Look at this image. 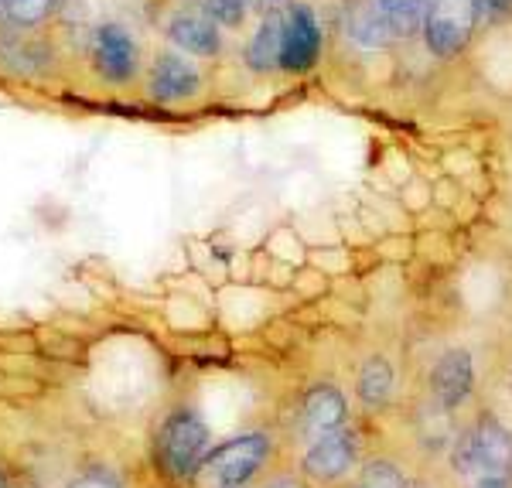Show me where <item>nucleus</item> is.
Returning <instances> with one entry per match:
<instances>
[{
    "label": "nucleus",
    "instance_id": "f257e3e1",
    "mask_svg": "<svg viewBox=\"0 0 512 488\" xmlns=\"http://www.w3.org/2000/svg\"><path fill=\"white\" fill-rule=\"evenodd\" d=\"M205 454H209V430L192 410H175L154 437V461L175 482L195 478Z\"/></svg>",
    "mask_w": 512,
    "mask_h": 488
},
{
    "label": "nucleus",
    "instance_id": "f03ea898",
    "mask_svg": "<svg viewBox=\"0 0 512 488\" xmlns=\"http://www.w3.org/2000/svg\"><path fill=\"white\" fill-rule=\"evenodd\" d=\"M267 454H270V437L263 434L233 437V441L219 444L216 451L205 454L195 478L202 488H243L260 471Z\"/></svg>",
    "mask_w": 512,
    "mask_h": 488
},
{
    "label": "nucleus",
    "instance_id": "7ed1b4c3",
    "mask_svg": "<svg viewBox=\"0 0 512 488\" xmlns=\"http://www.w3.org/2000/svg\"><path fill=\"white\" fill-rule=\"evenodd\" d=\"M482 14L478 0H427L424 41L437 59H454L468 48L475 21Z\"/></svg>",
    "mask_w": 512,
    "mask_h": 488
},
{
    "label": "nucleus",
    "instance_id": "20e7f679",
    "mask_svg": "<svg viewBox=\"0 0 512 488\" xmlns=\"http://www.w3.org/2000/svg\"><path fill=\"white\" fill-rule=\"evenodd\" d=\"M454 468L475 471L482 478H502L506 471H512V437L495 420H482L472 434L458 441Z\"/></svg>",
    "mask_w": 512,
    "mask_h": 488
},
{
    "label": "nucleus",
    "instance_id": "39448f33",
    "mask_svg": "<svg viewBox=\"0 0 512 488\" xmlns=\"http://www.w3.org/2000/svg\"><path fill=\"white\" fill-rule=\"evenodd\" d=\"M89 55H93L96 72L110 86H127L137 76V65H140L137 41L123 24H99Z\"/></svg>",
    "mask_w": 512,
    "mask_h": 488
},
{
    "label": "nucleus",
    "instance_id": "423d86ee",
    "mask_svg": "<svg viewBox=\"0 0 512 488\" xmlns=\"http://www.w3.org/2000/svg\"><path fill=\"white\" fill-rule=\"evenodd\" d=\"M321 52V28L315 11L304 4L284 7V52H280V69L291 76H304L318 62Z\"/></svg>",
    "mask_w": 512,
    "mask_h": 488
},
{
    "label": "nucleus",
    "instance_id": "0eeeda50",
    "mask_svg": "<svg viewBox=\"0 0 512 488\" xmlns=\"http://www.w3.org/2000/svg\"><path fill=\"white\" fill-rule=\"evenodd\" d=\"M198 69L185 55L164 52L158 62L151 65V76H147V93L158 103H181V99H192L198 93Z\"/></svg>",
    "mask_w": 512,
    "mask_h": 488
},
{
    "label": "nucleus",
    "instance_id": "6e6552de",
    "mask_svg": "<svg viewBox=\"0 0 512 488\" xmlns=\"http://www.w3.org/2000/svg\"><path fill=\"white\" fill-rule=\"evenodd\" d=\"M472 383H475V369H472V355L468 352L451 349L437 359L434 376H431V390L444 410L465 403L468 393H472Z\"/></svg>",
    "mask_w": 512,
    "mask_h": 488
},
{
    "label": "nucleus",
    "instance_id": "1a4fd4ad",
    "mask_svg": "<svg viewBox=\"0 0 512 488\" xmlns=\"http://www.w3.org/2000/svg\"><path fill=\"white\" fill-rule=\"evenodd\" d=\"M355 461V441L345 430H328L321 441H315V448L304 454V471L318 482H332V478L345 475L349 465Z\"/></svg>",
    "mask_w": 512,
    "mask_h": 488
},
{
    "label": "nucleus",
    "instance_id": "9d476101",
    "mask_svg": "<svg viewBox=\"0 0 512 488\" xmlns=\"http://www.w3.org/2000/svg\"><path fill=\"white\" fill-rule=\"evenodd\" d=\"M168 38L178 52H188L195 59H212L219 55V28L212 18H202V14H175L168 21Z\"/></svg>",
    "mask_w": 512,
    "mask_h": 488
},
{
    "label": "nucleus",
    "instance_id": "9b49d317",
    "mask_svg": "<svg viewBox=\"0 0 512 488\" xmlns=\"http://www.w3.org/2000/svg\"><path fill=\"white\" fill-rule=\"evenodd\" d=\"M345 35L362 48H386L396 41V31L376 0H359L345 18Z\"/></svg>",
    "mask_w": 512,
    "mask_h": 488
},
{
    "label": "nucleus",
    "instance_id": "f8f14e48",
    "mask_svg": "<svg viewBox=\"0 0 512 488\" xmlns=\"http://www.w3.org/2000/svg\"><path fill=\"white\" fill-rule=\"evenodd\" d=\"M280 52H284V7L280 11H270L267 18L260 21L256 35L246 45V65L253 72H270L280 65Z\"/></svg>",
    "mask_w": 512,
    "mask_h": 488
},
{
    "label": "nucleus",
    "instance_id": "ddd939ff",
    "mask_svg": "<svg viewBox=\"0 0 512 488\" xmlns=\"http://www.w3.org/2000/svg\"><path fill=\"white\" fill-rule=\"evenodd\" d=\"M304 420H308L311 430L318 434H328V430H338L345 420V400L335 386H315L308 396H304Z\"/></svg>",
    "mask_w": 512,
    "mask_h": 488
},
{
    "label": "nucleus",
    "instance_id": "4468645a",
    "mask_svg": "<svg viewBox=\"0 0 512 488\" xmlns=\"http://www.w3.org/2000/svg\"><path fill=\"white\" fill-rule=\"evenodd\" d=\"M355 390H359V400L366 403V407H379V403H386V396H390V390H393L390 362H386L383 355H369L359 369V383H355Z\"/></svg>",
    "mask_w": 512,
    "mask_h": 488
},
{
    "label": "nucleus",
    "instance_id": "2eb2a0df",
    "mask_svg": "<svg viewBox=\"0 0 512 488\" xmlns=\"http://www.w3.org/2000/svg\"><path fill=\"white\" fill-rule=\"evenodd\" d=\"M383 7V14L390 18L396 38H410L417 31H424L427 18V0H376Z\"/></svg>",
    "mask_w": 512,
    "mask_h": 488
},
{
    "label": "nucleus",
    "instance_id": "dca6fc26",
    "mask_svg": "<svg viewBox=\"0 0 512 488\" xmlns=\"http://www.w3.org/2000/svg\"><path fill=\"white\" fill-rule=\"evenodd\" d=\"M0 7H4V18L18 28H38L52 18L55 0H0Z\"/></svg>",
    "mask_w": 512,
    "mask_h": 488
},
{
    "label": "nucleus",
    "instance_id": "f3484780",
    "mask_svg": "<svg viewBox=\"0 0 512 488\" xmlns=\"http://www.w3.org/2000/svg\"><path fill=\"white\" fill-rule=\"evenodd\" d=\"M198 4H202L205 18H212L222 28H236L246 18V7L239 0H198Z\"/></svg>",
    "mask_w": 512,
    "mask_h": 488
},
{
    "label": "nucleus",
    "instance_id": "a211bd4d",
    "mask_svg": "<svg viewBox=\"0 0 512 488\" xmlns=\"http://www.w3.org/2000/svg\"><path fill=\"white\" fill-rule=\"evenodd\" d=\"M362 485H366V488H407L403 475L390 465V461H373V465L366 468Z\"/></svg>",
    "mask_w": 512,
    "mask_h": 488
},
{
    "label": "nucleus",
    "instance_id": "6ab92c4d",
    "mask_svg": "<svg viewBox=\"0 0 512 488\" xmlns=\"http://www.w3.org/2000/svg\"><path fill=\"white\" fill-rule=\"evenodd\" d=\"M72 488H120V485L113 482L110 475H99V471H96V475H86L82 482H76Z\"/></svg>",
    "mask_w": 512,
    "mask_h": 488
},
{
    "label": "nucleus",
    "instance_id": "aec40b11",
    "mask_svg": "<svg viewBox=\"0 0 512 488\" xmlns=\"http://www.w3.org/2000/svg\"><path fill=\"white\" fill-rule=\"evenodd\" d=\"M478 7H482V11L499 14V11H509V7H512V0H478Z\"/></svg>",
    "mask_w": 512,
    "mask_h": 488
},
{
    "label": "nucleus",
    "instance_id": "412c9836",
    "mask_svg": "<svg viewBox=\"0 0 512 488\" xmlns=\"http://www.w3.org/2000/svg\"><path fill=\"white\" fill-rule=\"evenodd\" d=\"M478 488H506V478H482Z\"/></svg>",
    "mask_w": 512,
    "mask_h": 488
},
{
    "label": "nucleus",
    "instance_id": "4be33fe9",
    "mask_svg": "<svg viewBox=\"0 0 512 488\" xmlns=\"http://www.w3.org/2000/svg\"><path fill=\"white\" fill-rule=\"evenodd\" d=\"M0 488H7V478L4 475H0Z\"/></svg>",
    "mask_w": 512,
    "mask_h": 488
},
{
    "label": "nucleus",
    "instance_id": "5701e85b",
    "mask_svg": "<svg viewBox=\"0 0 512 488\" xmlns=\"http://www.w3.org/2000/svg\"><path fill=\"white\" fill-rule=\"evenodd\" d=\"M0 14H4V7H0Z\"/></svg>",
    "mask_w": 512,
    "mask_h": 488
},
{
    "label": "nucleus",
    "instance_id": "b1692460",
    "mask_svg": "<svg viewBox=\"0 0 512 488\" xmlns=\"http://www.w3.org/2000/svg\"><path fill=\"white\" fill-rule=\"evenodd\" d=\"M359 488H366V485H359Z\"/></svg>",
    "mask_w": 512,
    "mask_h": 488
}]
</instances>
